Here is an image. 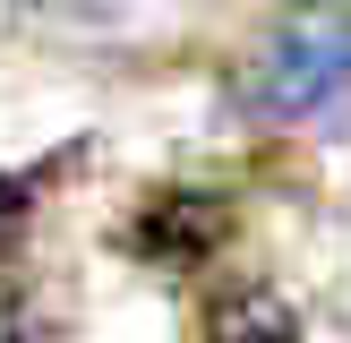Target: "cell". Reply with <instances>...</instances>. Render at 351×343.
Returning a JSON list of instances; mask_svg holds the SVG:
<instances>
[{"mask_svg":"<svg viewBox=\"0 0 351 343\" xmlns=\"http://www.w3.org/2000/svg\"><path fill=\"white\" fill-rule=\"evenodd\" d=\"M206 343H300V318H291L283 292L249 283V292H223L206 309Z\"/></svg>","mask_w":351,"mask_h":343,"instance_id":"obj_3","label":"cell"},{"mask_svg":"<svg viewBox=\"0 0 351 343\" xmlns=\"http://www.w3.org/2000/svg\"><path fill=\"white\" fill-rule=\"evenodd\" d=\"M343 86H351V0H291L240 69V103L257 120H308Z\"/></svg>","mask_w":351,"mask_h":343,"instance_id":"obj_1","label":"cell"},{"mask_svg":"<svg viewBox=\"0 0 351 343\" xmlns=\"http://www.w3.org/2000/svg\"><path fill=\"white\" fill-rule=\"evenodd\" d=\"M0 215H17V180H9V172H0Z\"/></svg>","mask_w":351,"mask_h":343,"instance_id":"obj_4","label":"cell"},{"mask_svg":"<svg viewBox=\"0 0 351 343\" xmlns=\"http://www.w3.org/2000/svg\"><path fill=\"white\" fill-rule=\"evenodd\" d=\"M215 240H223V198H197V189H171L137 215V249L163 266H197Z\"/></svg>","mask_w":351,"mask_h":343,"instance_id":"obj_2","label":"cell"}]
</instances>
